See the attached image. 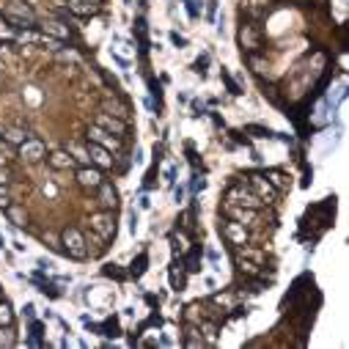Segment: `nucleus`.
I'll return each instance as SVG.
<instances>
[{
    "mask_svg": "<svg viewBox=\"0 0 349 349\" xmlns=\"http://www.w3.org/2000/svg\"><path fill=\"white\" fill-rule=\"evenodd\" d=\"M61 242H63V248H66L69 256H75V258L85 256V239H83V234H80L77 228H66V231H63Z\"/></svg>",
    "mask_w": 349,
    "mask_h": 349,
    "instance_id": "1",
    "label": "nucleus"
},
{
    "mask_svg": "<svg viewBox=\"0 0 349 349\" xmlns=\"http://www.w3.org/2000/svg\"><path fill=\"white\" fill-rule=\"evenodd\" d=\"M91 228L97 231L102 239L116 237V223H113L110 215H94V217H91Z\"/></svg>",
    "mask_w": 349,
    "mask_h": 349,
    "instance_id": "2",
    "label": "nucleus"
},
{
    "mask_svg": "<svg viewBox=\"0 0 349 349\" xmlns=\"http://www.w3.org/2000/svg\"><path fill=\"white\" fill-rule=\"evenodd\" d=\"M88 138H91L94 143H99V146H105L107 151H110V149H113V151L119 149V138H113V135L107 132V129H102L99 124H94V126H91V132H88Z\"/></svg>",
    "mask_w": 349,
    "mask_h": 349,
    "instance_id": "3",
    "label": "nucleus"
},
{
    "mask_svg": "<svg viewBox=\"0 0 349 349\" xmlns=\"http://www.w3.org/2000/svg\"><path fill=\"white\" fill-rule=\"evenodd\" d=\"M88 160H91V162H97L99 168H110V165H113V157H110V151H107L105 146H99V143H94V140H91V146H88Z\"/></svg>",
    "mask_w": 349,
    "mask_h": 349,
    "instance_id": "4",
    "label": "nucleus"
},
{
    "mask_svg": "<svg viewBox=\"0 0 349 349\" xmlns=\"http://www.w3.org/2000/svg\"><path fill=\"white\" fill-rule=\"evenodd\" d=\"M20 154L25 157V160L36 162L44 157V143L42 140H25V143H20Z\"/></svg>",
    "mask_w": 349,
    "mask_h": 349,
    "instance_id": "5",
    "label": "nucleus"
},
{
    "mask_svg": "<svg viewBox=\"0 0 349 349\" xmlns=\"http://www.w3.org/2000/svg\"><path fill=\"white\" fill-rule=\"evenodd\" d=\"M102 129H107L110 135H124L126 132V124L121 119H116V116H99V121H97Z\"/></svg>",
    "mask_w": 349,
    "mask_h": 349,
    "instance_id": "6",
    "label": "nucleus"
},
{
    "mask_svg": "<svg viewBox=\"0 0 349 349\" xmlns=\"http://www.w3.org/2000/svg\"><path fill=\"white\" fill-rule=\"evenodd\" d=\"M77 182L83 184V187H99V184H102V176H99V171H94V168H80V171H77Z\"/></svg>",
    "mask_w": 349,
    "mask_h": 349,
    "instance_id": "7",
    "label": "nucleus"
},
{
    "mask_svg": "<svg viewBox=\"0 0 349 349\" xmlns=\"http://www.w3.org/2000/svg\"><path fill=\"white\" fill-rule=\"evenodd\" d=\"M99 203L105 209H116V190H113V184H99Z\"/></svg>",
    "mask_w": 349,
    "mask_h": 349,
    "instance_id": "8",
    "label": "nucleus"
},
{
    "mask_svg": "<svg viewBox=\"0 0 349 349\" xmlns=\"http://www.w3.org/2000/svg\"><path fill=\"white\" fill-rule=\"evenodd\" d=\"M50 165L58 168V171H63V168H72V165H75V157H72L69 151H55L52 157H50Z\"/></svg>",
    "mask_w": 349,
    "mask_h": 349,
    "instance_id": "9",
    "label": "nucleus"
},
{
    "mask_svg": "<svg viewBox=\"0 0 349 349\" xmlns=\"http://www.w3.org/2000/svg\"><path fill=\"white\" fill-rule=\"evenodd\" d=\"M69 6L77 14H94V11H97V3H91V0H72Z\"/></svg>",
    "mask_w": 349,
    "mask_h": 349,
    "instance_id": "10",
    "label": "nucleus"
},
{
    "mask_svg": "<svg viewBox=\"0 0 349 349\" xmlns=\"http://www.w3.org/2000/svg\"><path fill=\"white\" fill-rule=\"evenodd\" d=\"M11 322H14V311L6 300H0V327H8Z\"/></svg>",
    "mask_w": 349,
    "mask_h": 349,
    "instance_id": "11",
    "label": "nucleus"
},
{
    "mask_svg": "<svg viewBox=\"0 0 349 349\" xmlns=\"http://www.w3.org/2000/svg\"><path fill=\"white\" fill-rule=\"evenodd\" d=\"M3 140L14 143V146H20V143H25V140H28V135L22 132V129H14V126H11V129H6V132H3Z\"/></svg>",
    "mask_w": 349,
    "mask_h": 349,
    "instance_id": "12",
    "label": "nucleus"
},
{
    "mask_svg": "<svg viewBox=\"0 0 349 349\" xmlns=\"http://www.w3.org/2000/svg\"><path fill=\"white\" fill-rule=\"evenodd\" d=\"M253 187H256V193H258L261 198H267V201H273V198H275L273 187H270V184H264L261 179H258V176H253Z\"/></svg>",
    "mask_w": 349,
    "mask_h": 349,
    "instance_id": "13",
    "label": "nucleus"
},
{
    "mask_svg": "<svg viewBox=\"0 0 349 349\" xmlns=\"http://www.w3.org/2000/svg\"><path fill=\"white\" fill-rule=\"evenodd\" d=\"M162 182H165L168 187L176 182V165H171V162H168V165L162 168Z\"/></svg>",
    "mask_w": 349,
    "mask_h": 349,
    "instance_id": "14",
    "label": "nucleus"
},
{
    "mask_svg": "<svg viewBox=\"0 0 349 349\" xmlns=\"http://www.w3.org/2000/svg\"><path fill=\"white\" fill-rule=\"evenodd\" d=\"M223 83H225V88H228V94H234V97H237V94H242V91H239V85L234 83V77H231L225 69H223Z\"/></svg>",
    "mask_w": 349,
    "mask_h": 349,
    "instance_id": "15",
    "label": "nucleus"
},
{
    "mask_svg": "<svg viewBox=\"0 0 349 349\" xmlns=\"http://www.w3.org/2000/svg\"><path fill=\"white\" fill-rule=\"evenodd\" d=\"M6 212H8V217H11V223H14V225H22V220H25V212H22V209H14V206H6Z\"/></svg>",
    "mask_w": 349,
    "mask_h": 349,
    "instance_id": "16",
    "label": "nucleus"
},
{
    "mask_svg": "<svg viewBox=\"0 0 349 349\" xmlns=\"http://www.w3.org/2000/svg\"><path fill=\"white\" fill-rule=\"evenodd\" d=\"M66 151H69V154H75V160H80V162H88V151H85V149H80V146H75V143H72V146L66 149Z\"/></svg>",
    "mask_w": 349,
    "mask_h": 349,
    "instance_id": "17",
    "label": "nucleus"
},
{
    "mask_svg": "<svg viewBox=\"0 0 349 349\" xmlns=\"http://www.w3.org/2000/svg\"><path fill=\"white\" fill-rule=\"evenodd\" d=\"M217 6H220V0H206V20H209V22H215Z\"/></svg>",
    "mask_w": 349,
    "mask_h": 349,
    "instance_id": "18",
    "label": "nucleus"
},
{
    "mask_svg": "<svg viewBox=\"0 0 349 349\" xmlns=\"http://www.w3.org/2000/svg\"><path fill=\"white\" fill-rule=\"evenodd\" d=\"M44 30H47V33H52V36H58V39H63V36L69 33V30H66V28H61L58 22H52V25H44Z\"/></svg>",
    "mask_w": 349,
    "mask_h": 349,
    "instance_id": "19",
    "label": "nucleus"
},
{
    "mask_svg": "<svg viewBox=\"0 0 349 349\" xmlns=\"http://www.w3.org/2000/svg\"><path fill=\"white\" fill-rule=\"evenodd\" d=\"M209 52H203V55H198V61H196V72L198 75H203V72H206V66H209Z\"/></svg>",
    "mask_w": 349,
    "mask_h": 349,
    "instance_id": "20",
    "label": "nucleus"
},
{
    "mask_svg": "<svg viewBox=\"0 0 349 349\" xmlns=\"http://www.w3.org/2000/svg\"><path fill=\"white\" fill-rule=\"evenodd\" d=\"M171 283H174V289H179V292H182L184 289V278H182V273H179V270H171Z\"/></svg>",
    "mask_w": 349,
    "mask_h": 349,
    "instance_id": "21",
    "label": "nucleus"
},
{
    "mask_svg": "<svg viewBox=\"0 0 349 349\" xmlns=\"http://www.w3.org/2000/svg\"><path fill=\"white\" fill-rule=\"evenodd\" d=\"M201 330H203V335H206L209 341H215V338H217V327H215V324H209V322H203Z\"/></svg>",
    "mask_w": 349,
    "mask_h": 349,
    "instance_id": "22",
    "label": "nucleus"
},
{
    "mask_svg": "<svg viewBox=\"0 0 349 349\" xmlns=\"http://www.w3.org/2000/svg\"><path fill=\"white\" fill-rule=\"evenodd\" d=\"M107 107H110V110H116V113H113L116 119H124V116H126V107L119 105V102H107Z\"/></svg>",
    "mask_w": 349,
    "mask_h": 349,
    "instance_id": "23",
    "label": "nucleus"
},
{
    "mask_svg": "<svg viewBox=\"0 0 349 349\" xmlns=\"http://www.w3.org/2000/svg\"><path fill=\"white\" fill-rule=\"evenodd\" d=\"M225 231H228V237H234V239H239V242H245V231L239 228V225H228Z\"/></svg>",
    "mask_w": 349,
    "mask_h": 349,
    "instance_id": "24",
    "label": "nucleus"
},
{
    "mask_svg": "<svg viewBox=\"0 0 349 349\" xmlns=\"http://www.w3.org/2000/svg\"><path fill=\"white\" fill-rule=\"evenodd\" d=\"M8 203H11V198H8V190L0 184V209H6Z\"/></svg>",
    "mask_w": 349,
    "mask_h": 349,
    "instance_id": "25",
    "label": "nucleus"
},
{
    "mask_svg": "<svg viewBox=\"0 0 349 349\" xmlns=\"http://www.w3.org/2000/svg\"><path fill=\"white\" fill-rule=\"evenodd\" d=\"M184 245H187V242H184L182 237H174V239H171V248H174V253H182Z\"/></svg>",
    "mask_w": 349,
    "mask_h": 349,
    "instance_id": "26",
    "label": "nucleus"
},
{
    "mask_svg": "<svg viewBox=\"0 0 349 349\" xmlns=\"http://www.w3.org/2000/svg\"><path fill=\"white\" fill-rule=\"evenodd\" d=\"M171 42H174L179 50H184V47H187V39H184V36H179V33H171Z\"/></svg>",
    "mask_w": 349,
    "mask_h": 349,
    "instance_id": "27",
    "label": "nucleus"
},
{
    "mask_svg": "<svg viewBox=\"0 0 349 349\" xmlns=\"http://www.w3.org/2000/svg\"><path fill=\"white\" fill-rule=\"evenodd\" d=\"M129 234H138V212H129Z\"/></svg>",
    "mask_w": 349,
    "mask_h": 349,
    "instance_id": "28",
    "label": "nucleus"
},
{
    "mask_svg": "<svg viewBox=\"0 0 349 349\" xmlns=\"http://www.w3.org/2000/svg\"><path fill=\"white\" fill-rule=\"evenodd\" d=\"M110 58H113V63H119L121 69H126V66H129V61H126V58H121L119 52H113V50H110Z\"/></svg>",
    "mask_w": 349,
    "mask_h": 349,
    "instance_id": "29",
    "label": "nucleus"
},
{
    "mask_svg": "<svg viewBox=\"0 0 349 349\" xmlns=\"http://www.w3.org/2000/svg\"><path fill=\"white\" fill-rule=\"evenodd\" d=\"M14 344V335L11 333H0V347H11Z\"/></svg>",
    "mask_w": 349,
    "mask_h": 349,
    "instance_id": "30",
    "label": "nucleus"
},
{
    "mask_svg": "<svg viewBox=\"0 0 349 349\" xmlns=\"http://www.w3.org/2000/svg\"><path fill=\"white\" fill-rule=\"evenodd\" d=\"M143 270H146V258L140 256V258H138V267L132 264V273H135V275H143Z\"/></svg>",
    "mask_w": 349,
    "mask_h": 349,
    "instance_id": "31",
    "label": "nucleus"
},
{
    "mask_svg": "<svg viewBox=\"0 0 349 349\" xmlns=\"http://www.w3.org/2000/svg\"><path fill=\"white\" fill-rule=\"evenodd\" d=\"M22 314L28 316V319H33V316H36V305H33V302H25V308H22Z\"/></svg>",
    "mask_w": 349,
    "mask_h": 349,
    "instance_id": "32",
    "label": "nucleus"
},
{
    "mask_svg": "<svg viewBox=\"0 0 349 349\" xmlns=\"http://www.w3.org/2000/svg\"><path fill=\"white\" fill-rule=\"evenodd\" d=\"M184 8H187V14H190V17H196V14H198V8H196V0H187V3H184Z\"/></svg>",
    "mask_w": 349,
    "mask_h": 349,
    "instance_id": "33",
    "label": "nucleus"
},
{
    "mask_svg": "<svg viewBox=\"0 0 349 349\" xmlns=\"http://www.w3.org/2000/svg\"><path fill=\"white\" fill-rule=\"evenodd\" d=\"M36 264H39V270H52V261H50V258H39V261H36Z\"/></svg>",
    "mask_w": 349,
    "mask_h": 349,
    "instance_id": "34",
    "label": "nucleus"
},
{
    "mask_svg": "<svg viewBox=\"0 0 349 349\" xmlns=\"http://www.w3.org/2000/svg\"><path fill=\"white\" fill-rule=\"evenodd\" d=\"M206 253H209V261H212V264H217V261H220V253H217L215 248H209Z\"/></svg>",
    "mask_w": 349,
    "mask_h": 349,
    "instance_id": "35",
    "label": "nucleus"
},
{
    "mask_svg": "<svg viewBox=\"0 0 349 349\" xmlns=\"http://www.w3.org/2000/svg\"><path fill=\"white\" fill-rule=\"evenodd\" d=\"M182 198H184V190H182V187H176V190H174V201H176V203H182Z\"/></svg>",
    "mask_w": 349,
    "mask_h": 349,
    "instance_id": "36",
    "label": "nucleus"
},
{
    "mask_svg": "<svg viewBox=\"0 0 349 349\" xmlns=\"http://www.w3.org/2000/svg\"><path fill=\"white\" fill-rule=\"evenodd\" d=\"M273 184H278V187H283V184H286V179H283V176H280V174H273Z\"/></svg>",
    "mask_w": 349,
    "mask_h": 349,
    "instance_id": "37",
    "label": "nucleus"
},
{
    "mask_svg": "<svg viewBox=\"0 0 349 349\" xmlns=\"http://www.w3.org/2000/svg\"><path fill=\"white\" fill-rule=\"evenodd\" d=\"M149 206H151V198L143 196V198H140V209H149Z\"/></svg>",
    "mask_w": 349,
    "mask_h": 349,
    "instance_id": "38",
    "label": "nucleus"
},
{
    "mask_svg": "<svg viewBox=\"0 0 349 349\" xmlns=\"http://www.w3.org/2000/svg\"><path fill=\"white\" fill-rule=\"evenodd\" d=\"M8 182V171L6 168H0V184H6Z\"/></svg>",
    "mask_w": 349,
    "mask_h": 349,
    "instance_id": "39",
    "label": "nucleus"
},
{
    "mask_svg": "<svg viewBox=\"0 0 349 349\" xmlns=\"http://www.w3.org/2000/svg\"><path fill=\"white\" fill-rule=\"evenodd\" d=\"M135 162H138V165L143 162V149H138V151H135Z\"/></svg>",
    "mask_w": 349,
    "mask_h": 349,
    "instance_id": "40",
    "label": "nucleus"
},
{
    "mask_svg": "<svg viewBox=\"0 0 349 349\" xmlns=\"http://www.w3.org/2000/svg\"><path fill=\"white\" fill-rule=\"evenodd\" d=\"M124 6H132V0H124Z\"/></svg>",
    "mask_w": 349,
    "mask_h": 349,
    "instance_id": "41",
    "label": "nucleus"
},
{
    "mask_svg": "<svg viewBox=\"0 0 349 349\" xmlns=\"http://www.w3.org/2000/svg\"><path fill=\"white\" fill-rule=\"evenodd\" d=\"M3 245H6V239H3V237H0V248H3Z\"/></svg>",
    "mask_w": 349,
    "mask_h": 349,
    "instance_id": "42",
    "label": "nucleus"
},
{
    "mask_svg": "<svg viewBox=\"0 0 349 349\" xmlns=\"http://www.w3.org/2000/svg\"><path fill=\"white\" fill-rule=\"evenodd\" d=\"M0 300H3V289H0Z\"/></svg>",
    "mask_w": 349,
    "mask_h": 349,
    "instance_id": "43",
    "label": "nucleus"
},
{
    "mask_svg": "<svg viewBox=\"0 0 349 349\" xmlns=\"http://www.w3.org/2000/svg\"><path fill=\"white\" fill-rule=\"evenodd\" d=\"M91 3H99V0H91Z\"/></svg>",
    "mask_w": 349,
    "mask_h": 349,
    "instance_id": "44",
    "label": "nucleus"
},
{
    "mask_svg": "<svg viewBox=\"0 0 349 349\" xmlns=\"http://www.w3.org/2000/svg\"><path fill=\"white\" fill-rule=\"evenodd\" d=\"M0 146H3V143H0Z\"/></svg>",
    "mask_w": 349,
    "mask_h": 349,
    "instance_id": "45",
    "label": "nucleus"
}]
</instances>
